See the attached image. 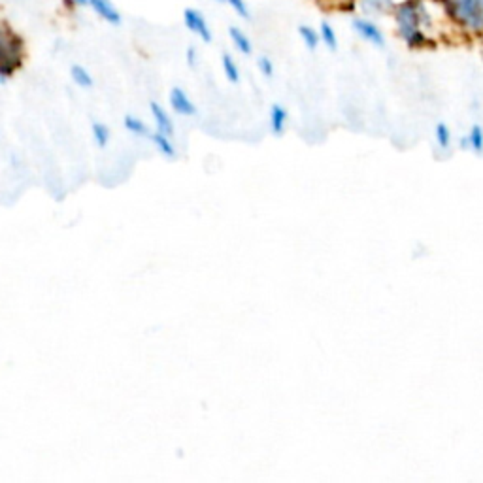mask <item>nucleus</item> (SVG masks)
<instances>
[{
    "label": "nucleus",
    "mask_w": 483,
    "mask_h": 483,
    "mask_svg": "<svg viewBox=\"0 0 483 483\" xmlns=\"http://www.w3.org/2000/svg\"><path fill=\"white\" fill-rule=\"evenodd\" d=\"M70 2H72L74 6H87V4H89V0H70Z\"/></svg>",
    "instance_id": "obj_24"
},
{
    "label": "nucleus",
    "mask_w": 483,
    "mask_h": 483,
    "mask_svg": "<svg viewBox=\"0 0 483 483\" xmlns=\"http://www.w3.org/2000/svg\"><path fill=\"white\" fill-rule=\"evenodd\" d=\"M185 59H187V64L191 66V69H194V66H197V63H199V53H197V50H194L193 46L187 47Z\"/></svg>",
    "instance_id": "obj_23"
},
{
    "label": "nucleus",
    "mask_w": 483,
    "mask_h": 483,
    "mask_svg": "<svg viewBox=\"0 0 483 483\" xmlns=\"http://www.w3.org/2000/svg\"><path fill=\"white\" fill-rule=\"evenodd\" d=\"M228 6L233 8V12L238 16V18L242 19H251V10L250 6H248V2L245 0H227Z\"/></svg>",
    "instance_id": "obj_21"
},
{
    "label": "nucleus",
    "mask_w": 483,
    "mask_h": 483,
    "mask_svg": "<svg viewBox=\"0 0 483 483\" xmlns=\"http://www.w3.org/2000/svg\"><path fill=\"white\" fill-rule=\"evenodd\" d=\"M443 18L468 36H483V0H448L442 4Z\"/></svg>",
    "instance_id": "obj_2"
},
{
    "label": "nucleus",
    "mask_w": 483,
    "mask_h": 483,
    "mask_svg": "<svg viewBox=\"0 0 483 483\" xmlns=\"http://www.w3.org/2000/svg\"><path fill=\"white\" fill-rule=\"evenodd\" d=\"M217 2H227V0H217Z\"/></svg>",
    "instance_id": "obj_25"
},
{
    "label": "nucleus",
    "mask_w": 483,
    "mask_h": 483,
    "mask_svg": "<svg viewBox=\"0 0 483 483\" xmlns=\"http://www.w3.org/2000/svg\"><path fill=\"white\" fill-rule=\"evenodd\" d=\"M149 140L155 144V148L159 149L161 153L165 155V157H168V159L176 157V148H174V144L170 142V136H166V134L157 131V132H149Z\"/></svg>",
    "instance_id": "obj_12"
},
{
    "label": "nucleus",
    "mask_w": 483,
    "mask_h": 483,
    "mask_svg": "<svg viewBox=\"0 0 483 483\" xmlns=\"http://www.w3.org/2000/svg\"><path fill=\"white\" fill-rule=\"evenodd\" d=\"M221 66H223V74H225V78H227L231 83H238L240 69H238V64H236V61H234L228 53H225V55L221 57Z\"/></svg>",
    "instance_id": "obj_17"
},
{
    "label": "nucleus",
    "mask_w": 483,
    "mask_h": 483,
    "mask_svg": "<svg viewBox=\"0 0 483 483\" xmlns=\"http://www.w3.org/2000/svg\"><path fill=\"white\" fill-rule=\"evenodd\" d=\"M183 23H185V27H187L193 35L199 36L200 40L206 42V44H210L211 29L210 25H208V21H206V18L199 12V10L187 8V10L183 12Z\"/></svg>",
    "instance_id": "obj_5"
},
{
    "label": "nucleus",
    "mask_w": 483,
    "mask_h": 483,
    "mask_svg": "<svg viewBox=\"0 0 483 483\" xmlns=\"http://www.w3.org/2000/svg\"><path fill=\"white\" fill-rule=\"evenodd\" d=\"M91 132H93V138H95V144H97L98 148L104 149L106 146H108L110 142V129L104 123H98V121H95L91 125Z\"/></svg>",
    "instance_id": "obj_18"
},
{
    "label": "nucleus",
    "mask_w": 483,
    "mask_h": 483,
    "mask_svg": "<svg viewBox=\"0 0 483 483\" xmlns=\"http://www.w3.org/2000/svg\"><path fill=\"white\" fill-rule=\"evenodd\" d=\"M168 100H170V106L172 110L176 112V114L180 115H194L197 114V106L193 104V100L187 97V93L183 91L182 87H174L170 91V97H168Z\"/></svg>",
    "instance_id": "obj_7"
},
{
    "label": "nucleus",
    "mask_w": 483,
    "mask_h": 483,
    "mask_svg": "<svg viewBox=\"0 0 483 483\" xmlns=\"http://www.w3.org/2000/svg\"><path fill=\"white\" fill-rule=\"evenodd\" d=\"M149 112H151V117H153L155 125H157V131L166 134V136H172L174 134V123H172L170 115L166 114V110L157 103L149 104Z\"/></svg>",
    "instance_id": "obj_9"
},
{
    "label": "nucleus",
    "mask_w": 483,
    "mask_h": 483,
    "mask_svg": "<svg viewBox=\"0 0 483 483\" xmlns=\"http://www.w3.org/2000/svg\"><path fill=\"white\" fill-rule=\"evenodd\" d=\"M298 36H301L302 44L308 47V50H318L319 44H321V38H319V30H315L310 25H302L298 29Z\"/></svg>",
    "instance_id": "obj_15"
},
{
    "label": "nucleus",
    "mask_w": 483,
    "mask_h": 483,
    "mask_svg": "<svg viewBox=\"0 0 483 483\" xmlns=\"http://www.w3.org/2000/svg\"><path fill=\"white\" fill-rule=\"evenodd\" d=\"M70 78H72V81H74L78 87H81V89H91V87L95 86L93 76L89 74L81 64H72V66H70Z\"/></svg>",
    "instance_id": "obj_13"
},
{
    "label": "nucleus",
    "mask_w": 483,
    "mask_h": 483,
    "mask_svg": "<svg viewBox=\"0 0 483 483\" xmlns=\"http://www.w3.org/2000/svg\"><path fill=\"white\" fill-rule=\"evenodd\" d=\"M123 125H125L127 131L131 132V134H134V136H149L148 125H146L142 120L134 117V115L127 114L125 117H123Z\"/></svg>",
    "instance_id": "obj_16"
},
{
    "label": "nucleus",
    "mask_w": 483,
    "mask_h": 483,
    "mask_svg": "<svg viewBox=\"0 0 483 483\" xmlns=\"http://www.w3.org/2000/svg\"><path fill=\"white\" fill-rule=\"evenodd\" d=\"M91 10L97 13L98 18H103L106 23L110 25H120L121 23V13L117 12V8L112 4V0H89Z\"/></svg>",
    "instance_id": "obj_8"
},
{
    "label": "nucleus",
    "mask_w": 483,
    "mask_h": 483,
    "mask_svg": "<svg viewBox=\"0 0 483 483\" xmlns=\"http://www.w3.org/2000/svg\"><path fill=\"white\" fill-rule=\"evenodd\" d=\"M285 123H287L285 108L279 104H272V108H270V131H272V134L281 136L285 131Z\"/></svg>",
    "instance_id": "obj_11"
},
{
    "label": "nucleus",
    "mask_w": 483,
    "mask_h": 483,
    "mask_svg": "<svg viewBox=\"0 0 483 483\" xmlns=\"http://www.w3.org/2000/svg\"><path fill=\"white\" fill-rule=\"evenodd\" d=\"M319 38H321V44H325V47H329L330 52H334L338 47V36H336L334 27L327 21L319 25Z\"/></svg>",
    "instance_id": "obj_14"
},
{
    "label": "nucleus",
    "mask_w": 483,
    "mask_h": 483,
    "mask_svg": "<svg viewBox=\"0 0 483 483\" xmlns=\"http://www.w3.org/2000/svg\"><path fill=\"white\" fill-rule=\"evenodd\" d=\"M351 27L364 42H368V44H372V46L376 47L385 46V35H383V30L380 29V25L376 23L372 18L355 16V18L351 19Z\"/></svg>",
    "instance_id": "obj_4"
},
{
    "label": "nucleus",
    "mask_w": 483,
    "mask_h": 483,
    "mask_svg": "<svg viewBox=\"0 0 483 483\" xmlns=\"http://www.w3.org/2000/svg\"><path fill=\"white\" fill-rule=\"evenodd\" d=\"M257 69H259V72H261L264 78H272L274 76L272 59L267 57V55H261V57L257 59Z\"/></svg>",
    "instance_id": "obj_22"
},
{
    "label": "nucleus",
    "mask_w": 483,
    "mask_h": 483,
    "mask_svg": "<svg viewBox=\"0 0 483 483\" xmlns=\"http://www.w3.org/2000/svg\"><path fill=\"white\" fill-rule=\"evenodd\" d=\"M228 36H231L233 46L236 47L242 55H251V53H253V44H251L250 36L245 35L240 27H231V29H228Z\"/></svg>",
    "instance_id": "obj_10"
},
{
    "label": "nucleus",
    "mask_w": 483,
    "mask_h": 483,
    "mask_svg": "<svg viewBox=\"0 0 483 483\" xmlns=\"http://www.w3.org/2000/svg\"><path fill=\"white\" fill-rule=\"evenodd\" d=\"M436 2L432 0H398L391 16L397 36L412 50H423L431 44V33L436 27Z\"/></svg>",
    "instance_id": "obj_1"
},
{
    "label": "nucleus",
    "mask_w": 483,
    "mask_h": 483,
    "mask_svg": "<svg viewBox=\"0 0 483 483\" xmlns=\"http://www.w3.org/2000/svg\"><path fill=\"white\" fill-rule=\"evenodd\" d=\"M19 55H21V46L18 36H13L6 27L0 25V72L4 76L12 74Z\"/></svg>",
    "instance_id": "obj_3"
},
{
    "label": "nucleus",
    "mask_w": 483,
    "mask_h": 483,
    "mask_svg": "<svg viewBox=\"0 0 483 483\" xmlns=\"http://www.w3.org/2000/svg\"><path fill=\"white\" fill-rule=\"evenodd\" d=\"M434 136H436V142L440 148H449V144H451V132H449V127L446 125V123H438L436 131H434Z\"/></svg>",
    "instance_id": "obj_20"
},
{
    "label": "nucleus",
    "mask_w": 483,
    "mask_h": 483,
    "mask_svg": "<svg viewBox=\"0 0 483 483\" xmlns=\"http://www.w3.org/2000/svg\"><path fill=\"white\" fill-rule=\"evenodd\" d=\"M355 6L359 8L361 16H366V18H383V16H389L392 10V6L397 4L398 0H353Z\"/></svg>",
    "instance_id": "obj_6"
},
{
    "label": "nucleus",
    "mask_w": 483,
    "mask_h": 483,
    "mask_svg": "<svg viewBox=\"0 0 483 483\" xmlns=\"http://www.w3.org/2000/svg\"><path fill=\"white\" fill-rule=\"evenodd\" d=\"M468 146L474 149L476 153H483V129L479 125H474L468 132Z\"/></svg>",
    "instance_id": "obj_19"
}]
</instances>
